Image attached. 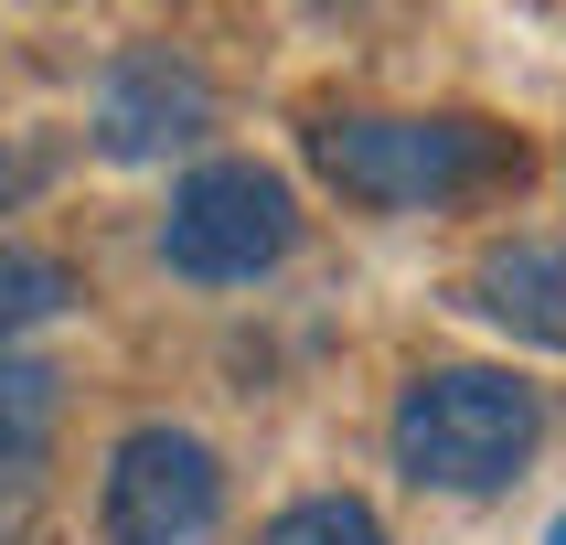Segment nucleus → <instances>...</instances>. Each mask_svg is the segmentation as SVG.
Masks as SVG:
<instances>
[{"instance_id":"obj_1","label":"nucleus","mask_w":566,"mask_h":545,"mask_svg":"<svg viewBox=\"0 0 566 545\" xmlns=\"http://www.w3.org/2000/svg\"><path fill=\"white\" fill-rule=\"evenodd\" d=\"M513 139L481 118H321L311 128V171L343 203H375V214H428V203H460V192L503 182Z\"/></svg>"},{"instance_id":"obj_2","label":"nucleus","mask_w":566,"mask_h":545,"mask_svg":"<svg viewBox=\"0 0 566 545\" xmlns=\"http://www.w3.org/2000/svg\"><path fill=\"white\" fill-rule=\"evenodd\" d=\"M545 439L535 385L492 375V364H428V375L396 396V460L428 492H503Z\"/></svg>"},{"instance_id":"obj_3","label":"nucleus","mask_w":566,"mask_h":545,"mask_svg":"<svg viewBox=\"0 0 566 545\" xmlns=\"http://www.w3.org/2000/svg\"><path fill=\"white\" fill-rule=\"evenodd\" d=\"M289 247H300V192L268 160H203V171H182L171 214H160V256L203 289L268 279Z\"/></svg>"},{"instance_id":"obj_4","label":"nucleus","mask_w":566,"mask_h":545,"mask_svg":"<svg viewBox=\"0 0 566 545\" xmlns=\"http://www.w3.org/2000/svg\"><path fill=\"white\" fill-rule=\"evenodd\" d=\"M107 545H214L224 535V471L192 428H128L96 481Z\"/></svg>"},{"instance_id":"obj_5","label":"nucleus","mask_w":566,"mask_h":545,"mask_svg":"<svg viewBox=\"0 0 566 545\" xmlns=\"http://www.w3.org/2000/svg\"><path fill=\"white\" fill-rule=\"evenodd\" d=\"M214 128V75L171 43H128L96 75V150L107 160H171Z\"/></svg>"},{"instance_id":"obj_6","label":"nucleus","mask_w":566,"mask_h":545,"mask_svg":"<svg viewBox=\"0 0 566 545\" xmlns=\"http://www.w3.org/2000/svg\"><path fill=\"white\" fill-rule=\"evenodd\" d=\"M471 311L513 343H545L566 353V235H503V247L471 256Z\"/></svg>"},{"instance_id":"obj_7","label":"nucleus","mask_w":566,"mask_h":545,"mask_svg":"<svg viewBox=\"0 0 566 545\" xmlns=\"http://www.w3.org/2000/svg\"><path fill=\"white\" fill-rule=\"evenodd\" d=\"M54 407H64V375L32 364V353H0V471L32 481L43 439H54Z\"/></svg>"},{"instance_id":"obj_8","label":"nucleus","mask_w":566,"mask_h":545,"mask_svg":"<svg viewBox=\"0 0 566 545\" xmlns=\"http://www.w3.org/2000/svg\"><path fill=\"white\" fill-rule=\"evenodd\" d=\"M64 300H75V279H64V256L0 247V353H11V332H32V321H54Z\"/></svg>"},{"instance_id":"obj_9","label":"nucleus","mask_w":566,"mask_h":545,"mask_svg":"<svg viewBox=\"0 0 566 545\" xmlns=\"http://www.w3.org/2000/svg\"><path fill=\"white\" fill-rule=\"evenodd\" d=\"M256 545H385V524H375V503H353V492H311V503H289Z\"/></svg>"},{"instance_id":"obj_10","label":"nucleus","mask_w":566,"mask_h":545,"mask_svg":"<svg viewBox=\"0 0 566 545\" xmlns=\"http://www.w3.org/2000/svg\"><path fill=\"white\" fill-rule=\"evenodd\" d=\"M32 182H43V160H32V150H0V214H11Z\"/></svg>"},{"instance_id":"obj_11","label":"nucleus","mask_w":566,"mask_h":545,"mask_svg":"<svg viewBox=\"0 0 566 545\" xmlns=\"http://www.w3.org/2000/svg\"><path fill=\"white\" fill-rule=\"evenodd\" d=\"M545 545H566V513H556V524H545Z\"/></svg>"}]
</instances>
